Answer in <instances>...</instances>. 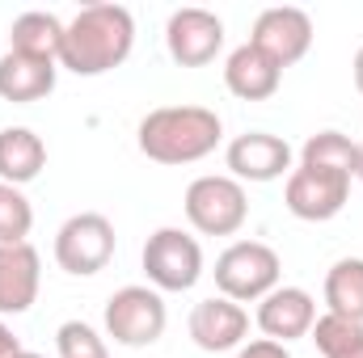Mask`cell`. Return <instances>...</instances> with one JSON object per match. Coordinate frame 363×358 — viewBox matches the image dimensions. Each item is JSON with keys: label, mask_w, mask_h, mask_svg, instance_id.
<instances>
[{"label": "cell", "mask_w": 363, "mask_h": 358, "mask_svg": "<svg viewBox=\"0 0 363 358\" xmlns=\"http://www.w3.org/2000/svg\"><path fill=\"white\" fill-rule=\"evenodd\" d=\"M135 47V17L123 4H85L60 42V68L77 76H101L118 68Z\"/></svg>", "instance_id": "obj_1"}, {"label": "cell", "mask_w": 363, "mask_h": 358, "mask_svg": "<svg viewBox=\"0 0 363 358\" xmlns=\"http://www.w3.org/2000/svg\"><path fill=\"white\" fill-rule=\"evenodd\" d=\"M224 122L207 105H161L140 122V152L157 165H194L216 152Z\"/></svg>", "instance_id": "obj_2"}, {"label": "cell", "mask_w": 363, "mask_h": 358, "mask_svg": "<svg viewBox=\"0 0 363 358\" xmlns=\"http://www.w3.org/2000/svg\"><path fill=\"white\" fill-rule=\"evenodd\" d=\"M279 253L262 241H237L216 258V287L224 299L233 304H250V299H267L279 287Z\"/></svg>", "instance_id": "obj_3"}, {"label": "cell", "mask_w": 363, "mask_h": 358, "mask_svg": "<svg viewBox=\"0 0 363 358\" xmlns=\"http://www.w3.org/2000/svg\"><path fill=\"white\" fill-rule=\"evenodd\" d=\"M165 325H169V312L157 287H118L106 299V333L127 350L161 342Z\"/></svg>", "instance_id": "obj_4"}, {"label": "cell", "mask_w": 363, "mask_h": 358, "mask_svg": "<svg viewBox=\"0 0 363 358\" xmlns=\"http://www.w3.org/2000/svg\"><path fill=\"white\" fill-rule=\"evenodd\" d=\"M186 219L203 236H233L250 219V198L237 178H194L186 185Z\"/></svg>", "instance_id": "obj_5"}, {"label": "cell", "mask_w": 363, "mask_h": 358, "mask_svg": "<svg viewBox=\"0 0 363 358\" xmlns=\"http://www.w3.org/2000/svg\"><path fill=\"white\" fill-rule=\"evenodd\" d=\"M114 258V224L97 211H81L72 219H64V228L55 232V262L72 278H93L110 266Z\"/></svg>", "instance_id": "obj_6"}, {"label": "cell", "mask_w": 363, "mask_h": 358, "mask_svg": "<svg viewBox=\"0 0 363 358\" xmlns=\"http://www.w3.org/2000/svg\"><path fill=\"white\" fill-rule=\"evenodd\" d=\"M144 274L157 291H190L203 278V249L182 228H157L144 245Z\"/></svg>", "instance_id": "obj_7"}, {"label": "cell", "mask_w": 363, "mask_h": 358, "mask_svg": "<svg viewBox=\"0 0 363 358\" xmlns=\"http://www.w3.org/2000/svg\"><path fill=\"white\" fill-rule=\"evenodd\" d=\"M250 47H258L274 68H291L308 55L313 47V17L304 8H291V4H274L262 8L258 21H254V34H250Z\"/></svg>", "instance_id": "obj_8"}, {"label": "cell", "mask_w": 363, "mask_h": 358, "mask_svg": "<svg viewBox=\"0 0 363 358\" xmlns=\"http://www.w3.org/2000/svg\"><path fill=\"white\" fill-rule=\"evenodd\" d=\"M351 198V178L347 173H330V169H291L287 173V190H283V202L296 219L304 224H325L334 219Z\"/></svg>", "instance_id": "obj_9"}, {"label": "cell", "mask_w": 363, "mask_h": 358, "mask_svg": "<svg viewBox=\"0 0 363 358\" xmlns=\"http://www.w3.org/2000/svg\"><path fill=\"white\" fill-rule=\"evenodd\" d=\"M165 47H169V59L182 68H203L220 55L224 47V21L211 13V8H178L165 25Z\"/></svg>", "instance_id": "obj_10"}, {"label": "cell", "mask_w": 363, "mask_h": 358, "mask_svg": "<svg viewBox=\"0 0 363 358\" xmlns=\"http://www.w3.org/2000/svg\"><path fill=\"white\" fill-rule=\"evenodd\" d=\"M190 342L207 354H224V350H241L245 333H250V312L224 295H211V299H199L190 308Z\"/></svg>", "instance_id": "obj_11"}, {"label": "cell", "mask_w": 363, "mask_h": 358, "mask_svg": "<svg viewBox=\"0 0 363 358\" xmlns=\"http://www.w3.org/2000/svg\"><path fill=\"white\" fill-rule=\"evenodd\" d=\"M224 161H228V173L237 181H274L291 173V148H287V139H279L271 131L237 135L228 144Z\"/></svg>", "instance_id": "obj_12"}, {"label": "cell", "mask_w": 363, "mask_h": 358, "mask_svg": "<svg viewBox=\"0 0 363 358\" xmlns=\"http://www.w3.org/2000/svg\"><path fill=\"white\" fill-rule=\"evenodd\" d=\"M317 321V304L304 287H274L267 299H258V329L267 333V342H296L308 337Z\"/></svg>", "instance_id": "obj_13"}, {"label": "cell", "mask_w": 363, "mask_h": 358, "mask_svg": "<svg viewBox=\"0 0 363 358\" xmlns=\"http://www.w3.org/2000/svg\"><path fill=\"white\" fill-rule=\"evenodd\" d=\"M43 282L38 249L26 245H0V316H21L34 308Z\"/></svg>", "instance_id": "obj_14"}, {"label": "cell", "mask_w": 363, "mask_h": 358, "mask_svg": "<svg viewBox=\"0 0 363 358\" xmlns=\"http://www.w3.org/2000/svg\"><path fill=\"white\" fill-rule=\"evenodd\" d=\"M279 81H283V68H274L271 59L258 51V47H237L228 59H224V85L233 97L241 101H267L279 93Z\"/></svg>", "instance_id": "obj_15"}, {"label": "cell", "mask_w": 363, "mask_h": 358, "mask_svg": "<svg viewBox=\"0 0 363 358\" xmlns=\"http://www.w3.org/2000/svg\"><path fill=\"white\" fill-rule=\"evenodd\" d=\"M51 89H55V59H34L17 51L0 55V97L4 101L30 105V101H43Z\"/></svg>", "instance_id": "obj_16"}, {"label": "cell", "mask_w": 363, "mask_h": 358, "mask_svg": "<svg viewBox=\"0 0 363 358\" xmlns=\"http://www.w3.org/2000/svg\"><path fill=\"white\" fill-rule=\"evenodd\" d=\"M43 169H47V144L30 127H4L0 131V181L21 190Z\"/></svg>", "instance_id": "obj_17"}, {"label": "cell", "mask_w": 363, "mask_h": 358, "mask_svg": "<svg viewBox=\"0 0 363 358\" xmlns=\"http://www.w3.org/2000/svg\"><path fill=\"white\" fill-rule=\"evenodd\" d=\"M60 42H64V21L55 13H21L9 25V51H17V55L60 64Z\"/></svg>", "instance_id": "obj_18"}, {"label": "cell", "mask_w": 363, "mask_h": 358, "mask_svg": "<svg viewBox=\"0 0 363 358\" xmlns=\"http://www.w3.org/2000/svg\"><path fill=\"white\" fill-rule=\"evenodd\" d=\"M325 308L330 316L363 325V258H342L325 274Z\"/></svg>", "instance_id": "obj_19"}, {"label": "cell", "mask_w": 363, "mask_h": 358, "mask_svg": "<svg viewBox=\"0 0 363 358\" xmlns=\"http://www.w3.org/2000/svg\"><path fill=\"white\" fill-rule=\"evenodd\" d=\"M300 165L355 178V173H359V144H351L342 131H317V135H308V144L300 148Z\"/></svg>", "instance_id": "obj_20"}, {"label": "cell", "mask_w": 363, "mask_h": 358, "mask_svg": "<svg viewBox=\"0 0 363 358\" xmlns=\"http://www.w3.org/2000/svg\"><path fill=\"white\" fill-rule=\"evenodd\" d=\"M313 342L325 358H363V325L325 312L313 321Z\"/></svg>", "instance_id": "obj_21"}, {"label": "cell", "mask_w": 363, "mask_h": 358, "mask_svg": "<svg viewBox=\"0 0 363 358\" xmlns=\"http://www.w3.org/2000/svg\"><path fill=\"white\" fill-rule=\"evenodd\" d=\"M34 228V207L17 185L0 181V245H26Z\"/></svg>", "instance_id": "obj_22"}, {"label": "cell", "mask_w": 363, "mask_h": 358, "mask_svg": "<svg viewBox=\"0 0 363 358\" xmlns=\"http://www.w3.org/2000/svg\"><path fill=\"white\" fill-rule=\"evenodd\" d=\"M55 346H60V358H110L106 354V342L93 333L85 321H68V325H60Z\"/></svg>", "instance_id": "obj_23"}, {"label": "cell", "mask_w": 363, "mask_h": 358, "mask_svg": "<svg viewBox=\"0 0 363 358\" xmlns=\"http://www.w3.org/2000/svg\"><path fill=\"white\" fill-rule=\"evenodd\" d=\"M237 358H291L287 354V346H279V342H250V346H241L237 350Z\"/></svg>", "instance_id": "obj_24"}, {"label": "cell", "mask_w": 363, "mask_h": 358, "mask_svg": "<svg viewBox=\"0 0 363 358\" xmlns=\"http://www.w3.org/2000/svg\"><path fill=\"white\" fill-rule=\"evenodd\" d=\"M13 354H21V342L13 337V329L0 321V358H13Z\"/></svg>", "instance_id": "obj_25"}, {"label": "cell", "mask_w": 363, "mask_h": 358, "mask_svg": "<svg viewBox=\"0 0 363 358\" xmlns=\"http://www.w3.org/2000/svg\"><path fill=\"white\" fill-rule=\"evenodd\" d=\"M355 89L363 93V47H359V55H355Z\"/></svg>", "instance_id": "obj_26"}, {"label": "cell", "mask_w": 363, "mask_h": 358, "mask_svg": "<svg viewBox=\"0 0 363 358\" xmlns=\"http://www.w3.org/2000/svg\"><path fill=\"white\" fill-rule=\"evenodd\" d=\"M13 358H43V354H34V350H21V354H13Z\"/></svg>", "instance_id": "obj_27"}, {"label": "cell", "mask_w": 363, "mask_h": 358, "mask_svg": "<svg viewBox=\"0 0 363 358\" xmlns=\"http://www.w3.org/2000/svg\"><path fill=\"white\" fill-rule=\"evenodd\" d=\"M355 178L363 181V144H359V173H355Z\"/></svg>", "instance_id": "obj_28"}]
</instances>
